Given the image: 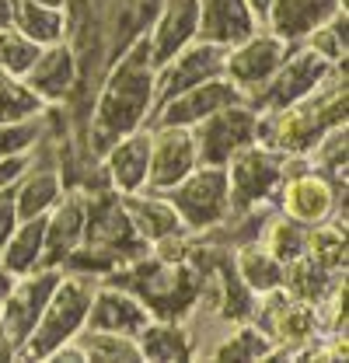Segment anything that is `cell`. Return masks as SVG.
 <instances>
[{
  "mask_svg": "<svg viewBox=\"0 0 349 363\" xmlns=\"http://www.w3.org/2000/svg\"><path fill=\"white\" fill-rule=\"evenodd\" d=\"M150 311L147 304L130 294L126 286L119 283H109V279H98L94 286V297H91V308H87V321L84 328H101V332H123V335H140L147 325H150Z\"/></svg>",
  "mask_w": 349,
  "mask_h": 363,
  "instance_id": "17",
  "label": "cell"
},
{
  "mask_svg": "<svg viewBox=\"0 0 349 363\" xmlns=\"http://www.w3.org/2000/svg\"><path fill=\"white\" fill-rule=\"evenodd\" d=\"M18 203H14V185H0V245L11 238V230L18 227Z\"/></svg>",
  "mask_w": 349,
  "mask_h": 363,
  "instance_id": "38",
  "label": "cell"
},
{
  "mask_svg": "<svg viewBox=\"0 0 349 363\" xmlns=\"http://www.w3.org/2000/svg\"><path fill=\"white\" fill-rule=\"evenodd\" d=\"M189 130H192V140H196L199 164H217V168H223L241 147L255 143L259 112L248 101H234V105H223L217 112H210L206 119H199Z\"/></svg>",
  "mask_w": 349,
  "mask_h": 363,
  "instance_id": "10",
  "label": "cell"
},
{
  "mask_svg": "<svg viewBox=\"0 0 349 363\" xmlns=\"http://www.w3.org/2000/svg\"><path fill=\"white\" fill-rule=\"evenodd\" d=\"M43 234H45V213L18 220L11 238L0 245V262L14 276H25L32 269H43Z\"/></svg>",
  "mask_w": 349,
  "mask_h": 363,
  "instance_id": "26",
  "label": "cell"
},
{
  "mask_svg": "<svg viewBox=\"0 0 349 363\" xmlns=\"http://www.w3.org/2000/svg\"><path fill=\"white\" fill-rule=\"evenodd\" d=\"M39 49H43V45L25 39L14 25H11V28H0V70L11 74V77H21V74L35 63Z\"/></svg>",
  "mask_w": 349,
  "mask_h": 363,
  "instance_id": "36",
  "label": "cell"
},
{
  "mask_svg": "<svg viewBox=\"0 0 349 363\" xmlns=\"http://www.w3.org/2000/svg\"><path fill=\"white\" fill-rule=\"evenodd\" d=\"M32 164H35V150H21V154L0 157V185H14Z\"/></svg>",
  "mask_w": 349,
  "mask_h": 363,
  "instance_id": "37",
  "label": "cell"
},
{
  "mask_svg": "<svg viewBox=\"0 0 349 363\" xmlns=\"http://www.w3.org/2000/svg\"><path fill=\"white\" fill-rule=\"evenodd\" d=\"M136 346H140L143 360H154V363L192 360L189 332H185L182 321H172V318H150V325L136 335Z\"/></svg>",
  "mask_w": 349,
  "mask_h": 363,
  "instance_id": "24",
  "label": "cell"
},
{
  "mask_svg": "<svg viewBox=\"0 0 349 363\" xmlns=\"http://www.w3.org/2000/svg\"><path fill=\"white\" fill-rule=\"evenodd\" d=\"M14 25V0H0V28Z\"/></svg>",
  "mask_w": 349,
  "mask_h": 363,
  "instance_id": "39",
  "label": "cell"
},
{
  "mask_svg": "<svg viewBox=\"0 0 349 363\" xmlns=\"http://www.w3.org/2000/svg\"><path fill=\"white\" fill-rule=\"evenodd\" d=\"M147 248L150 245L130 224L119 192L116 189H91V192H84V238L63 269L87 272V276L101 279L112 269L147 255Z\"/></svg>",
  "mask_w": 349,
  "mask_h": 363,
  "instance_id": "3",
  "label": "cell"
},
{
  "mask_svg": "<svg viewBox=\"0 0 349 363\" xmlns=\"http://www.w3.org/2000/svg\"><path fill=\"white\" fill-rule=\"evenodd\" d=\"M206 357L210 360H269L272 357V342L252 321H238L210 346Z\"/></svg>",
  "mask_w": 349,
  "mask_h": 363,
  "instance_id": "30",
  "label": "cell"
},
{
  "mask_svg": "<svg viewBox=\"0 0 349 363\" xmlns=\"http://www.w3.org/2000/svg\"><path fill=\"white\" fill-rule=\"evenodd\" d=\"M84 238V192L67 189L60 203L45 213L43 234V269H63Z\"/></svg>",
  "mask_w": 349,
  "mask_h": 363,
  "instance_id": "18",
  "label": "cell"
},
{
  "mask_svg": "<svg viewBox=\"0 0 349 363\" xmlns=\"http://www.w3.org/2000/svg\"><path fill=\"white\" fill-rule=\"evenodd\" d=\"M60 272L63 269H32L25 276H14L7 297L0 301V328H4L7 342L14 346V360H18V350L28 342Z\"/></svg>",
  "mask_w": 349,
  "mask_h": 363,
  "instance_id": "11",
  "label": "cell"
},
{
  "mask_svg": "<svg viewBox=\"0 0 349 363\" xmlns=\"http://www.w3.org/2000/svg\"><path fill=\"white\" fill-rule=\"evenodd\" d=\"M234 101H245V94L220 74V77H210V81H203V84H196V88H189V91H182V94H174V98H168V101H161V105L150 112L147 126H196V123L206 119L210 112H217L223 105H234Z\"/></svg>",
  "mask_w": 349,
  "mask_h": 363,
  "instance_id": "16",
  "label": "cell"
},
{
  "mask_svg": "<svg viewBox=\"0 0 349 363\" xmlns=\"http://www.w3.org/2000/svg\"><path fill=\"white\" fill-rule=\"evenodd\" d=\"M154 77H157V67H154L147 35L130 43L123 56L109 63V70L101 74L94 88L84 123V150L91 157H101L119 136L147 126L154 112Z\"/></svg>",
  "mask_w": 349,
  "mask_h": 363,
  "instance_id": "1",
  "label": "cell"
},
{
  "mask_svg": "<svg viewBox=\"0 0 349 363\" xmlns=\"http://www.w3.org/2000/svg\"><path fill=\"white\" fill-rule=\"evenodd\" d=\"M0 360H14V346L7 342V335H4V328H0Z\"/></svg>",
  "mask_w": 349,
  "mask_h": 363,
  "instance_id": "41",
  "label": "cell"
},
{
  "mask_svg": "<svg viewBox=\"0 0 349 363\" xmlns=\"http://www.w3.org/2000/svg\"><path fill=\"white\" fill-rule=\"evenodd\" d=\"M290 45L283 39H276L269 28H255L248 39L234 43L227 49V60H223V77L234 84V88L245 94V101L252 94H259V88L279 70V63L287 60Z\"/></svg>",
  "mask_w": 349,
  "mask_h": 363,
  "instance_id": "12",
  "label": "cell"
},
{
  "mask_svg": "<svg viewBox=\"0 0 349 363\" xmlns=\"http://www.w3.org/2000/svg\"><path fill=\"white\" fill-rule=\"evenodd\" d=\"M168 203L174 206L178 220L189 234L214 230L231 217V199H227V175L217 164H196L185 179L172 185Z\"/></svg>",
  "mask_w": 349,
  "mask_h": 363,
  "instance_id": "8",
  "label": "cell"
},
{
  "mask_svg": "<svg viewBox=\"0 0 349 363\" xmlns=\"http://www.w3.org/2000/svg\"><path fill=\"white\" fill-rule=\"evenodd\" d=\"M94 286H98V276H87V272H74L63 269L49 301H45L43 315L35 321L28 342L18 350V360H49V353L63 342H70L87 321V308H91V297H94Z\"/></svg>",
  "mask_w": 349,
  "mask_h": 363,
  "instance_id": "4",
  "label": "cell"
},
{
  "mask_svg": "<svg viewBox=\"0 0 349 363\" xmlns=\"http://www.w3.org/2000/svg\"><path fill=\"white\" fill-rule=\"evenodd\" d=\"M276 210L307 227L325 220L346 227V185L325 179L318 168H311L307 157H287V175L276 192Z\"/></svg>",
  "mask_w": 349,
  "mask_h": 363,
  "instance_id": "6",
  "label": "cell"
},
{
  "mask_svg": "<svg viewBox=\"0 0 349 363\" xmlns=\"http://www.w3.org/2000/svg\"><path fill=\"white\" fill-rule=\"evenodd\" d=\"M74 342L81 346L84 360L94 363H140V346L133 335L123 332H101V328H81L74 335Z\"/></svg>",
  "mask_w": 349,
  "mask_h": 363,
  "instance_id": "31",
  "label": "cell"
},
{
  "mask_svg": "<svg viewBox=\"0 0 349 363\" xmlns=\"http://www.w3.org/2000/svg\"><path fill=\"white\" fill-rule=\"evenodd\" d=\"M147 168H150V130H147V126L119 136V140L101 154L105 182H109V189H116L119 196L143 189V185H147Z\"/></svg>",
  "mask_w": 349,
  "mask_h": 363,
  "instance_id": "20",
  "label": "cell"
},
{
  "mask_svg": "<svg viewBox=\"0 0 349 363\" xmlns=\"http://www.w3.org/2000/svg\"><path fill=\"white\" fill-rule=\"evenodd\" d=\"M231 262H234V272L241 276V283H245L255 297L265 294V290L283 286V262L272 259L259 241L234 245V248H231Z\"/></svg>",
  "mask_w": 349,
  "mask_h": 363,
  "instance_id": "27",
  "label": "cell"
},
{
  "mask_svg": "<svg viewBox=\"0 0 349 363\" xmlns=\"http://www.w3.org/2000/svg\"><path fill=\"white\" fill-rule=\"evenodd\" d=\"M35 4H45V7H67V0H35Z\"/></svg>",
  "mask_w": 349,
  "mask_h": 363,
  "instance_id": "43",
  "label": "cell"
},
{
  "mask_svg": "<svg viewBox=\"0 0 349 363\" xmlns=\"http://www.w3.org/2000/svg\"><path fill=\"white\" fill-rule=\"evenodd\" d=\"M223 175H227L231 217L259 210V206H276L279 182L287 175V154H276L255 140L223 164Z\"/></svg>",
  "mask_w": 349,
  "mask_h": 363,
  "instance_id": "7",
  "label": "cell"
},
{
  "mask_svg": "<svg viewBox=\"0 0 349 363\" xmlns=\"http://www.w3.org/2000/svg\"><path fill=\"white\" fill-rule=\"evenodd\" d=\"M21 84L32 91L43 105H67L81 88V67L67 39L43 45L35 63L21 74Z\"/></svg>",
  "mask_w": 349,
  "mask_h": 363,
  "instance_id": "14",
  "label": "cell"
},
{
  "mask_svg": "<svg viewBox=\"0 0 349 363\" xmlns=\"http://www.w3.org/2000/svg\"><path fill=\"white\" fill-rule=\"evenodd\" d=\"M304 241H307V224L287 217V213H279V210H272L259 230V245L272 259H279L283 266H287L290 259L304 255Z\"/></svg>",
  "mask_w": 349,
  "mask_h": 363,
  "instance_id": "29",
  "label": "cell"
},
{
  "mask_svg": "<svg viewBox=\"0 0 349 363\" xmlns=\"http://www.w3.org/2000/svg\"><path fill=\"white\" fill-rule=\"evenodd\" d=\"M346 279V272H328L318 262H311L307 255H297L283 266V290H290L294 297H301L307 304L321 308L328 301V294Z\"/></svg>",
  "mask_w": 349,
  "mask_h": 363,
  "instance_id": "25",
  "label": "cell"
},
{
  "mask_svg": "<svg viewBox=\"0 0 349 363\" xmlns=\"http://www.w3.org/2000/svg\"><path fill=\"white\" fill-rule=\"evenodd\" d=\"M119 199H123V206H126L130 224L136 227V234H140L147 245H154V241H161V238H168V234L185 230L165 192L136 189V192H126V196H119Z\"/></svg>",
  "mask_w": 349,
  "mask_h": 363,
  "instance_id": "23",
  "label": "cell"
},
{
  "mask_svg": "<svg viewBox=\"0 0 349 363\" xmlns=\"http://www.w3.org/2000/svg\"><path fill=\"white\" fill-rule=\"evenodd\" d=\"M332 67H336V63L321 60L311 45L294 43L290 45V52H287V60L279 63V70L262 84L259 94L248 98V105H252L255 112H276V108H287V105H294V101L307 98L311 91L328 77Z\"/></svg>",
  "mask_w": 349,
  "mask_h": 363,
  "instance_id": "9",
  "label": "cell"
},
{
  "mask_svg": "<svg viewBox=\"0 0 349 363\" xmlns=\"http://www.w3.org/2000/svg\"><path fill=\"white\" fill-rule=\"evenodd\" d=\"M147 130H150V168L143 189L168 192L199 164L196 140L189 126H147Z\"/></svg>",
  "mask_w": 349,
  "mask_h": 363,
  "instance_id": "15",
  "label": "cell"
},
{
  "mask_svg": "<svg viewBox=\"0 0 349 363\" xmlns=\"http://www.w3.org/2000/svg\"><path fill=\"white\" fill-rule=\"evenodd\" d=\"M196 7H199L196 39H203V43H217L231 49L259 28L248 0H196Z\"/></svg>",
  "mask_w": 349,
  "mask_h": 363,
  "instance_id": "22",
  "label": "cell"
},
{
  "mask_svg": "<svg viewBox=\"0 0 349 363\" xmlns=\"http://www.w3.org/2000/svg\"><path fill=\"white\" fill-rule=\"evenodd\" d=\"M304 255L311 262H318L321 269L328 272H346V227L332 224H314L307 227V241H304Z\"/></svg>",
  "mask_w": 349,
  "mask_h": 363,
  "instance_id": "32",
  "label": "cell"
},
{
  "mask_svg": "<svg viewBox=\"0 0 349 363\" xmlns=\"http://www.w3.org/2000/svg\"><path fill=\"white\" fill-rule=\"evenodd\" d=\"M252 325L272 342V357H290V360H307L311 346L321 339V315L314 304L294 297L290 290L276 286L255 297L252 308Z\"/></svg>",
  "mask_w": 349,
  "mask_h": 363,
  "instance_id": "5",
  "label": "cell"
},
{
  "mask_svg": "<svg viewBox=\"0 0 349 363\" xmlns=\"http://www.w3.org/2000/svg\"><path fill=\"white\" fill-rule=\"evenodd\" d=\"M11 283H14V272L7 269L4 262H0V301L7 297V290H11Z\"/></svg>",
  "mask_w": 349,
  "mask_h": 363,
  "instance_id": "40",
  "label": "cell"
},
{
  "mask_svg": "<svg viewBox=\"0 0 349 363\" xmlns=\"http://www.w3.org/2000/svg\"><path fill=\"white\" fill-rule=\"evenodd\" d=\"M223 60H227V45L217 43H189L182 52H174L168 63L157 67V77H154V108L161 101H168L182 91L196 88L210 77H220L223 74Z\"/></svg>",
  "mask_w": 349,
  "mask_h": 363,
  "instance_id": "13",
  "label": "cell"
},
{
  "mask_svg": "<svg viewBox=\"0 0 349 363\" xmlns=\"http://www.w3.org/2000/svg\"><path fill=\"white\" fill-rule=\"evenodd\" d=\"M199 32V7L196 0H161V7L154 11L150 25H147V45L154 56V67L168 63L174 52H182L189 43H196Z\"/></svg>",
  "mask_w": 349,
  "mask_h": 363,
  "instance_id": "19",
  "label": "cell"
},
{
  "mask_svg": "<svg viewBox=\"0 0 349 363\" xmlns=\"http://www.w3.org/2000/svg\"><path fill=\"white\" fill-rule=\"evenodd\" d=\"M346 0H269L262 28H269L287 45L307 39L318 25H325L336 11H343Z\"/></svg>",
  "mask_w": 349,
  "mask_h": 363,
  "instance_id": "21",
  "label": "cell"
},
{
  "mask_svg": "<svg viewBox=\"0 0 349 363\" xmlns=\"http://www.w3.org/2000/svg\"><path fill=\"white\" fill-rule=\"evenodd\" d=\"M346 157H349V126H336L314 143V150L307 154L311 168H318L325 179L336 185H346Z\"/></svg>",
  "mask_w": 349,
  "mask_h": 363,
  "instance_id": "33",
  "label": "cell"
},
{
  "mask_svg": "<svg viewBox=\"0 0 349 363\" xmlns=\"http://www.w3.org/2000/svg\"><path fill=\"white\" fill-rule=\"evenodd\" d=\"M14 28L35 45H52L67 35L63 7H45L35 0H14Z\"/></svg>",
  "mask_w": 349,
  "mask_h": 363,
  "instance_id": "28",
  "label": "cell"
},
{
  "mask_svg": "<svg viewBox=\"0 0 349 363\" xmlns=\"http://www.w3.org/2000/svg\"><path fill=\"white\" fill-rule=\"evenodd\" d=\"M45 133H49L45 108L39 112V116H28V119L0 123V157H7V154H21V150H35V147L43 143Z\"/></svg>",
  "mask_w": 349,
  "mask_h": 363,
  "instance_id": "35",
  "label": "cell"
},
{
  "mask_svg": "<svg viewBox=\"0 0 349 363\" xmlns=\"http://www.w3.org/2000/svg\"><path fill=\"white\" fill-rule=\"evenodd\" d=\"M248 7H252V14H255V21L262 25V18H265V7H269V0H248Z\"/></svg>",
  "mask_w": 349,
  "mask_h": 363,
  "instance_id": "42",
  "label": "cell"
},
{
  "mask_svg": "<svg viewBox=\"0 0 349 363\" xmlns=\"http://www.w3.org/2000/svg\"><path fill=\"white\" fill-rule=\"evenodd\" d=\"M304 45H311L321 60L328 63H346V49H349V11H336L325 25H318L307 39H301Z\"/></svg>",
  "mask_w": 349,
  "mask_h": 363,
  "instance_id": "34",
  "label": "cell"
},
{
  "mask_svg": "<svg viewBox=\"0 0 349 363\" xmlns=\"http://www.w3.org/2000/svg\"><path fill=\"white\" fill-rule=\"evenodd\" d=\"M346 105H349V84H346V63H336L328 77L311 91L307 98L276 108V112H259V130L255 140L262 147L287 154V157H307L314 143L328 130L346 126Z\"/></svg>",
  "mask_w": 349,
  "mask_h": 363,
  "instance_id": "2",
  "label": "cell"
}]
</instances>
